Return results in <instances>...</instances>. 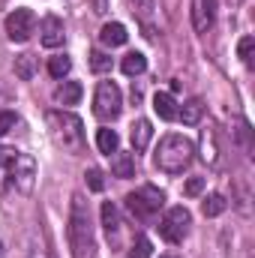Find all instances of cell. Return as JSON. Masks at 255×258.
I'll return each mask as SVG.
<instances>
[{
    "instance_id": "obj_31",
    "label": "cell",
    "mask_w": 255,
    "mask_h": 258,
    "mask_svg": "<svg viewBox=\"0 0 255 258\" xmlns=\"http://www.w3.org/2000/svg\"><path fill=\"white\" fill-rule=\"evenodd\" d=\"M9 129H15V114L12 111H3L0 114V135H6Z\"/></svg>"
},
{
    "instance_id": "obj_27",
    "label": "cell",
    "mask_w": 255,
    "mask_h": 258,
    "mask_svg": "<svg viewBox=\"0 0 255 258\" xmlns=\"http://www.w3.org/2000/svg\"><path fill=\"white\" fill-rule=\"evenodd\" d=\"M252 51H255V39L252 36H243L240 45H237V54H240V60L246 66H252Z\"/></svg>"
},
{
    "instance_id": "obj_32",
    "label": "cell",
    "mask_w": 255,
    "mask_h": 258,
    "mask_svg": "<svg viewBox=\"0 0 255 258\" xmlns=\"http://www.w3.org/2000/svg\"><path fill=\"white\" fill-rule=\"evenodd\" d=\"M240 3H243V0H231V6H240Z\"/></svg>"
},
{
    "instance_id": "obj_1",
    "label": "cell",
    "mask_w": 255,
    "mask_h": 258,
    "mask_svg": "<svg viewBox=\"0 0 255 258\" xmlns=\"http://www.w3.org/2000/svg\"><path fill=\"white\" fill-rule=\"evenodd\" d=\"M66 240L72 258H96V240H93V228H90V216L84 210L81 195L72 198V213H69V225H66Z\"/></svg>"
},
{
    "instance_id": "obj_30",
    "label": "cell",
    "mask_w": 255,
    "mask_h": 258,
    "mask_svg": "<svg viewBox=\"0 0 255 258\" xmlns=\"http://www.w3.org/2000/svg\"><path fill=\"white\" fill-rule=\"evenodd\" d=\"M201 189H204V177H189L186 186H183V195L195 198V195H201Z\"/></svg>"
},
{
    "instance_id": "obj_10",
    "label": "cell",
    "mask_w": 255,
    "mask_h": 258,
    "mask_svg": "<svg viewBox=\"0 0 255 258\" xmlns=\"http://www.w3.org/2000/svg\"><path fill=\"white\" fill-rule=\"evenodd\" d=\"M213 9L216 0H192V24L198 33H207V27L213 24Z\"/></svg>"
},
{
    "instance_id": "obj_3",
    "label": "cell",
    "mask_w": 255,
    "mask_h": 258,
    "mask_svg": "<svg viewBox=\"0 0 255 258\" xmlns=\"http://www.w3.org/2000/svg\"><path fill=\"white\" fill-rule=\"evenodd\" d=\"M48 129L54 144L63 153H81L84 150V123L81 117H75L72 111H48Z\"/></svg>"
},
{
    "instance_id": "obj_4",
    "label": "cell",
    "mask_w": 255,
    "mask_h": 258,
    "mask_svg": "<svg viewBox=\"0 0 255 258\" xmlns=\"http://www.w3.org/2000/svg\"><path fill=\"white\" fill-rule=\"evenodd\" d=\"M165 204V195L156 186H138L135 192L126 195V210L135 219H153Z\"/></svg>"
},
{
    "instance_id": "obj_8",
    "label": "cell",
    "mask_w": 255,
    "mask_h": 258,
    "mask_svg": "<svg viewBox=\"0 0 255 258\" xmlns=\"http://www.w3.org/2000/svg\"><path fill=\"white\" fill-rule=\"evenodd\" d=\"M33 27H36V15L30 9H15L6 15V36L12 42H27Z\"/></svg>"
},
{
    "instance_id": "obj_15",
    "label": "cell",
    "mask_w": 255,
    "mask_h": 258,
    "mask_svg": "<svg viewBox=\"0 0 255 258\" xmlns=\"http://www.w3.org/2000/svg\"><path fill=\"white\" fill-rule=\"evenodd\" d=\"M201 159L207 162V165H216V159H219V147H216V129L207 126L201 132Z\"/></svg>"
},
{
    "instance_id": "obj_6",
    "label": "cell",
    "mask_w": 255,
    "mask_h": 258,
    "mask_svg": "<svg viewBox=\"0 0 255 258\" xmlns=\"http://www.w3.org/2000/svg\"><path fill=\"white\" fill-rule=\"evenodd\" d=\"M189 225H192L189 210H186L183 204H177V207H171V210L162 216V222H159V234H162L168 243H180V240L189 234Z\"/></svg>"
},
{
    "instance_id": "obj_29",
    "label": "cell",
    "mask_w": 255,
    "mask_h": 258,
    "mask_svg": "<svg viewBox=\"0 0 255 258\" xmlns=\"http://www.w3.org/2000/svg\"><path fill=\"white\" fill-rule=\"evenodd\" d=\"M87 186L93 189V192H102V186H105V180H102V171L99 168H87Z\"/></svg>"
},
{
    "instance_id": "obj_13",
    "label": "cell",
    "mask_w": 255,
    "mask_h": 258,
    "mask_svg": "<svg viewBox=\"0 0 255 258\" xmlns=\"http://www.w3.org/2000/svg\"><path fill=\"white\" fill-rule=\"evenodd\" d=\"M153 111H156L162 120H174V117H177V102H174V93L159 90V93L153 96Z\"/></svg>"
},
{
    "instance_id": "obj_9",
    "label": "cell",
    "mask_w": 255,
    "mask_h": 258,
    "mask_svg": "<svg viewBox=\"0 0 255 258\" xmlns=\"http://www.w3.org/2000/svg\"><path fill=\"white\" fill-rule=\"evenodd\" d=\"M39 39H42L45 48H57V45H63V39H66L63 21H60L57 15H45L42 24H39Z\"/></svg>"
},
{
    "instance_id": "obj_19",
    "label": "cell",
    "mask_w": 255,
    "mask_h": 258,
    "mask_svg": "<svg viewBox=\"0 0 255 258\" xmlns=\"http://www.w3.org/2000/svg\"><path fill=\"white\" fill-rule=\"evenodd\" d=\"M201 114H204V102H201V99H189V102H183V108L177 111V117H180L186 126H195V123L201 120Z\"/></svg>"
},
{
    "instance_id": "obj_24",
    "label": "cell",
    "mask_w": 255,
    "mask_h": 258,
    "mask_svg": "<svg viewBox=\"0 0 255 258\" xmlns=\"http://www.w3.org/2000/svg\"><path fill=\"white\" fill-rule=\"evenodd\" d=\"M126 9L135 15V18H141V21H147L150 15H153V9H156V3L153 0H126Z\"/></svg>"
},
{
    "instance_id": "obj_23",
    "label": "cell",
    "mask_w": 255,
    "mask_h": 258,
    "mask_svg": "<svg viewBox=\"0 0 255 258\" xmlns=\"http://www.w3.org/2000/svg\"><path fill=\"white\" fill-rule=\"evenodd\" d=\"M225 207H228V201H225V195H219V192H210L207 198H204V204H201L204 216H219Z\"/></svg>"
},
{
    "instance_id": "obj_14",
    "label": "cell",
    "mask_w": 255,
    "mask_h": 258,
    "mask_svg": "<svg viewBox=\"0 0 255 258\" xmlns=\"http://www.w3.org/2000/svg\"><path fill=\"white\" fill-rule=\"evenodd\" d=\"M111 174H114V177H120V180L135 177V156L117 150V153H114V159H111Z\"/></svg>"
},
{
    "instance_id": "obj_18",
    "label": "cell",
    "mask_w": 255,
    "mask_h": 258,
    "mask_svg": "<svg viewBox=\"0 0 255 258\" xmlns=\"http://www.w3.org/2000/svg\"><path fill=\"white\" fill-rule=\"evenodd\" d=\"M102 225H105V234L108 237H117V231H120V216H117V207L111 204V201H102Z\"/></svg>"
},
{
    "instance_id": "obj_25",
    "label": "cell",
    "mask_w": 255,
    "mask_h": 258,
    "mask_svg": "<svg viewBox=\"0 0 255 258\" xmlns=\"http://www.w3.org/2000/svg\"><path fill=\"white\" fill-rule=\"evenodd\" d=\"M69 69H72V60H69L66 54H57V57L48 60V72H51V78H63V75H69Z\"/></svg>"
},
{
    "instance_id": "obj_5",
    "label": "cell",
    "mask_w": 255,
    "mask_h": 258,
    "mask_svg": "<svg viewBox=\"0 0 255 258\" xmlns=\"http://www.w3.org/2000/svg\"><path fill=\"white\" fill-rule=\"evenodd\" d=\"M123 108V93L114 81H99L96 96H93V111L99 120H114Z\"/></svg>"
},
{
    "instance_id": "obj_28",
    "label": "cell",
    "mask_w": 255,
    "mask_h": 258,
    "mask_svg": "<svg viewBox=\"0 0 255 258\" xmlns=\"http://www.w3.org/2000/svg\"><path fill=\"white\" fill-rule=\"evenodd\" d=\"M90 69H93V72H108V69H111V57H108L105 51H93V54H90Z\"/></svg>"
},
{
    "instance_id": "obj_33",
    "label": "cell",
    "mask_w": 255,
    "mask_h": 258,
    "mask_svg": "<svg viewBox=\"0 0 255 258\" xmlns=\"http://www.w3.org/2000/svg\"><path fill=\"white\" fill-rule=\"evenodd\" d=\"M0 258H6V255H3V243H0Z\"/></svg>"
},
{
    "instance_id": "obj_20",
    "label": "cell",
    "mask_w": 255,
    "mask_h": 258,
    "mask_svg": "<svg viewBox=\"0 0 255 258\" xmlns=\"http://www.w3.org/2000/svg\"><path fill=\"white\" fill-rule=\"evenodd\" d=\"M96 147H99L105 156L117 153V147H120V138H117V132H114V129H99V132H96Z\"/></svg>"
},
{
    "instance_id": "obj_26",
    "label": "cell",
    "mask_w": 255,
    "mask_h": 258,
    "mask_svg": "<svg viewBox=\"0 0 255 258\" xmlns=\"http://www.w3.org/2000/svg\"><path fill=\"white\" fill-rule=\"evenodd\" d=\"M153 255V246H150V240L141 234V237H135V243H132V249H129V258H150Z\"/></svg>"
},
{
    "instance_id": "obj_17",
    "label": "cell",
    "mask_w": 255,
    "mask_h": 258,
    "mask_svg": "<svg viewBox=\"0 0 255 258\" xmlns=\"http://www.w3.org/2000/svg\"><path fill=\"white\" fill-rule=\"evenodd\" d=\"M18 150L12 147H0V195H6L12 186H9V168H12V159H15Z\"/></svg>"
},
{
    "instance_id": "obj_21",
    "label": "cell",
    "mask_w": 255,
    "mask_h": 258,
    "mask_svg": "<svg viewBox=\"0 0 255 258\" xmlns=\"http://www.w3.org/2000/svg\"><path fill=\"white\" fill-rule=\"evenodd\" d=\"M120 69H123L126 75H141V72L147 69V57H144L141 51H129L126 57H123V63H120Z\"/></svg>"
},
{
    "instance_id": "obj_7",
    "label": "cell",
    "mask_w": 255,
    "mask_h": 258,
    "mask_svg": "<svg viewBox=\"0 0 255 258\" xmlns=\"http://www.w3.org/2000/svg\"><path fill=\"white\" fill-rule=\"evenodd\" d=\"M33 177H36V165L27 153H15L12 168H9V186H15L18 192H30L33 189Z\"/></svg>"
},
{
    "instance_id": "obj_12",
    "label": "cell",
    "mask_w": 255,
    "mask_h": 258,
    "mask_svg": "<svg viewBox=\"0 0 255 258\" xmlns=\"http://www.w3.org/2000/svg\"><path fill=\"white\" fill-rule=\"evenodd\" d=\"M129 138H132V147L135 150H147V144H150V138H153V123L150 120H144V117H138L132 129H129Z\"/></svg>"
},
{
    "instance_id": "obj_2",
    "label": "cell",
    "mask_w": 255,
    "mask_h": 258,
    "mask_svg": "<svg viewBox=\"0 0 255 258\" xmlns=\"http://www.w3.org/2000/svg\"><path fill=\"white\" fill-rule=\"evenodd\" d=\"M192 153H195V144H192L189 138L171 132V135H165V138L159 141L153 162H156V168L165 171V174H180L183 168H189Z\"/></svg>"
},
{
    "instance_id": "obj_16",
    "label": "cell",
    "mask_w": 255,
    "mask_h": 258,
    "mask_svg": "<svg viewBox=\"0 0 255 258\" xmlns=\"http://www.w3.org/2000/svg\"><path fill=\"white\" fill-rule=\"evenodd\" d=\"M81 93H84V90H81L78 81H63V84L54 90V99H57L60 105H75V102L81 99Z\"/></svg>"
},
{
    "instance_id": "obj_11",
    "label": "cell",
    "mask_w": 255,
    "mask_h": 258,
    "mask_svg": "<svg viewBox=\"0 0 255 258\" xmlns=\"http://www.w3.org/2000/svg\"><path fill=\"white\" fill-rule=\"evenodd\" d=\"M99 39H102V45H108V48H117V45H123L129 39L126 27L120 24V21H108V24H102V30H99Z\"/></svg>"
},
{
    "instance_id": "obj_22",
    "label": "cell",
    "mask_w": 255,
    "mask_h": 258,
    "mask_svg": "<svg viewBox=\"0 0 255 258\" xmlns=\"http://www.w3.org/2000/svg\"><path fill=\"white\" fill-rule=\"evenodd\" d=\"M33 72H36V57H33V54H21V57H15V75H18L21 81H30Z\"/></svg>"
}]
</instances>
